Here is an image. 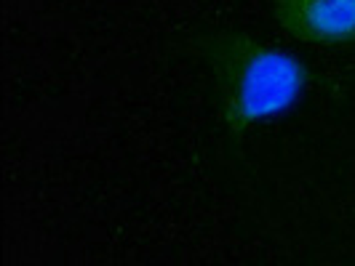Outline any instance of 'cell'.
Returning <instances> with one entry per match:
<instances>
[{"label": "cell", "instance_id": "1", "mask_svg": "<svg viewBox=\"0 0 355 266\" xmlns=\"http://www.w3.org/2000/svg\"><path fill=\"white\" fill-rule=\"evenodd\" d=\"M214 64L225 120L238 133L284 115L300 102L307 86V70L297 56L246 35L219 40Z\"/></svg>", "mask_w": 355, "mask_h": 266}, {"label": "cell", "instance_id": "2", "mask_svg": "<svg viewBox=\"0 0 355 266\" xmlns=\"http://www.w3.org/2000/svg\"><path fill=\"white\" fill-rule=\"evenodd\" d=\"M275 17L307 43H355V0H275Z\"/></svg>", "mask_w": 355, "mask_h": 266}]
</instances>
